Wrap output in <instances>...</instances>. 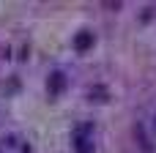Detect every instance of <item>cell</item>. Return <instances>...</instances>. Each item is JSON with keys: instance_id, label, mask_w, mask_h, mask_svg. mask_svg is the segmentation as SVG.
Returning <instances> with one entry per match:
<instances>
[{"instance_id": "6da1fadb", "label": "cell", "mask_w": 156, "mask_h": 153, "mask_svg": "<svg viewBox=\"0 0 156 153\" xmlns=\"http://www.w3.org/2000/svg\"><path fill=\"white\" fill-rule=\"evenodd\" d=\"M90 47H93V33L82 30V33L74 38V49H77V52H85V49H90Z\"/></svg>"}, {"instance_id": "7a4b0ae2", "label": "cell", "mask_w": 156, "mask_h": 153, "mask_svg": "<svg viewBox=\"0 0 156 153\" xmlns=\"http://www.w3.org/2000/svg\"><path fill=\"white\" fill-rule=\"evenodd\" d=\"M47 88H49V93L52 96H58V93H63V88H66V77L58 71V74H52L49 77V82H47Z\"/></svg>"}, {"instance_id": "3957f363", "label": "cell", "mask_w": 156, "mask_h": 153, "mask_svg": "<svg viewBox=\"0 0 156 153\" xmlns=\"http://www.w3.org/2000/svg\"><path fill=\"white\" fill-rule=\"evenodd\" d=\"M85 131H88V129H82V131L77 134V140H74V148H77V153H93V142L85 137Z\"/></svg>"}]
</instances>
